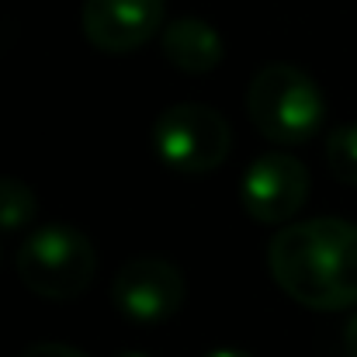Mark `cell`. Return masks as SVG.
I'll return each instance as SVG.
<instances>
[{"label": "cell", "mask_w": 357, "mask_h": 357, "mask_svg": "<svg viewBox=\"0 0 357 357\" xmlns=\"http://www.w3.org/2000/svg\"><path fill=\"white\" fill-rule=\"evenodd\" d=\"M246 112L264 139L278 146H302L319 132L326 101L305 70L291 63H267L246 87Z\"/></svg>", "instance_id": "cell-2"}, {"label": "cell", "mask_w": 357, "mask_h": 357, "mask_svg": "<svg viewBox=\"0 0 357 357\" xmlns=\"http://www.w3.org/2000/svg\"><path fill=\"white\" fill-rule=\"evenodd\" d=\"M205 357H250L246 351H236V347H215V351H208Z\"/></svg>", "instance_id": "cell-13"}, {"label": "cell", "mask_w": 357, "mask_h": 357, "mask_svg": "<svg viewBox=\"0 0 357 357\" xmlns=\"http://www.w3.org/2000/svg\"><path fill=\"white\" fill-rule=\"evenodd\" d=\"M163 17L167 0H84L80 7L84 38L108 56L142 49L156 31H163Z\"/></svg>", "instance_id": "cell-7"}, {"label": "cell", "mask_w": 357, "mask_h": 357, "mask_svg": "<svg viewBox=\"0 0 357 357\" xmlns=\"http://www.w3.org/2000/svg\"><path fill=\"white\" fill-rule=\"evenodd\" d=\"M160 45H163L167 63L177 66L188 77L212 73L226 56L222 35L202 17H174L170 24H163Z\"/></svg>", "instance_id": "cell-8"}, {"label": "cell", "mask_w": 357, "mask_h": 357, "mask_svg": "<svg viewBox=\"0 0 357 357\" xmlns=\"http://www.w3.org/2000/svg\"><path fill=\"white\" fill-rule=\"evenodd\" d=\"M17 357H91V354H84L80 347H70V344L45 340V344H31V347H24Z\"/></svg>", "instance_id": "cell-11"}, {"label": "cell", "mask_w": 357, "mask_h": 357, "mask_svg": "<svg viewBox=\"0 0 357 357\" xmlns=\"http://www.w3.org/2000/svg\"><path fill=\"white\" fill-rule=\"evenodd\" d=\"M267 267L291 302L312 312L351 309L357 305V226L330 215L288 222L267 243Z\"/></svg>", "instance_id": "cell-1"}, {"label": "cell", "mask_w": 357, "mask_h": 357, "mask_svg": "<svg viewBox=\"0 0 357 357\" xmlns=\"http://www.w3.org/2000/svg\"><path fill=\"white\" fill-rule=\"evenodd\" d=\"M119 357H146L142 351H125V354H119Z\"/></svg>", "instance_id": "cell-14"}, {"label": "cell", "mask_w": 357, "mask_h": 357, "mask_svg": "<svg viewBox=\"0 0 357 357\" xmlns=\"http://www.w3.org/2000/svg\"><path fill=\"white\" fill-rule=\"evenodd\" d=\"M326 163L340 184L357 188V121L340 125L326 135Z\"/></svg>", "instance_id": "cell-10"}, {"label": "cell", "mask_w": 357, "mask_h": 357, "mask_svg": "<svg viewBox=\"0 0 357 357\" xmlns=\"http://www.w3.org/2000/svg\"><path fill=\"white\" fill-rule=\"evenodd\" d=\"M14 267L31 295L49 302H70L91 288L98 271V253L80 229L49 222L24 236V243L17 246Z\"/></svg>", "instance_id": "cell-3"}, {"label": "cell", "mask_w": 357, "mask_h": 357, "mask_svg": "<svg viewBox=\"0 0 357 357\" xmlns=\"http://www.w3.org/2000/svg\"><path fill=\"white\" fill-rule=\"evenodd\" d=\"M344 351H347V357H357V312L344 326Z\"/></svg>", "instance_id": "cell-12"}, {"label": "cell", "mask_w": 357, "mask_h": 357, "mask_svg": "<svg viewBox=\"0 0 357 357\" xmlns=\"http://www.w3.org/2000/svg\"><path fill=\"white\" fill-rule=\"evenodd\" d=\"M188 295L184 274L163 257H132L112 281L115 309L135 326L167 323Z\"/></svg>", "instance_id": "cell-6"}, {"label": "cell", "mask_w": 357, "mask_h": 357, "mask_svg": "<svg viewBox=\"0 0 357 357\" xmlns=\"http://www.w3.org/2000/svg\"><path fill=\"white\" fill-rule=\"evenodd\" d=\"M35 215H38V195L17 177H0V233H17L31 226Z\"/></svg>", "instance_id": "cell-9"}, {"label": "cell", "mask_w": 357, "mask_h": 357, "mask_svg": "<svg viewBox=\"0 0 357 357\" xmlns=\"http://www.w3.org/2000/svg\"><path fill=\"white\" fill-rule=\"evenodd\" d=\"M149 142L163 167L198 177V174L219 170L229 160L233 128L215 108L184 101V105H170L167 112L156 115Z\"/></svg>", "instance_id": "cell-4"}, {"label": "cell", "mask_w": 357, "mask_h": 357, "mask_svg": "<svg viewBox=\"0 0 357 357\" xmlns=\"http://www.w3.org/2000/svg\"><path fill=\"white\" fill-rule=\"evenodd\" d=\"M309 198V170L288 153L257 156L239 181V205L253 222L284 226L291 222Z\"/></svg>", "instance_id": "cell-5"}]
</instances>
